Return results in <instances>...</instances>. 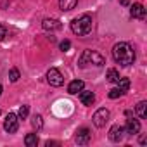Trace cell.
<instances>
[{"label": "cell", "instance_id": "obj_3", "mask_svg": "<svg viewBox=\"0 0 147 147\" xmlns=\"http://www.w3.org/2000/svg\"><path fill=\"white\" fill-rule=\"evenodd\" d=\"M90 64L100 67V66L106 64V61H104V57H102L99 52H95V50H83V54L80 55L78 66H80V67H87V66H90Z\"/></svg>", "mask_w": 147, "mask_h": 147}, {"label": "cell", "instance_id": "obj_10", "mask_svg": "<svg viewBox=\"0 0 147 147\" xmlns=\"http://www.w3.org/2000/svg\"><path fill=\"white\" fill-rule=\"evenodd\" d=\"M42 26H43V30H47V31H55V30H61V28H62V24H61L59 19H43Z\"/></svg>", "mask_w": 147, "mask_h": 147}, {"label": "cell", "instance_id": "obj_14", "mask_svg": "<svg viewBox=\"0 0 147 147\" xmlns=\"http://www.w3.org/2000/svg\"><path fill=\"white\" fill-rule=\"evenodd\" d=\"M78 0H59V7L62 12H67V11H73L76 7Z\"/></svg>", "mask_w": 147, "mask_h": 147}, {"label": "cell", "instance_id": "obj_4", "mask_svg": "<svg viewBox=\"0 0 147 147\" xmlns=\"http://www.w3.org/2000/svg\"><path fill=\"white\" fill-rule=\"evenodd\" d=\"M109 111L106 109V107H100V109H97L95 113H94V125L97 126V128H102V126H106V123L109 121Z\"/></svg>", "mask_w": 147, "mask_h": 147}, {"label": "cell", "instance_id": "obj_8", "mask_svg": "<svg viewBox=\"0 0 147 147\" xmlns=\"http://www.w3.org/2000/svg\"><path fill=\"white\" fill-rule=\"evenodd\" d=\"M123 133H125V128L119 126V125H114V126H111V130H109V140L119 142V140L123 138Z\"/></svg>", "mask_w": 147, "mask_h": 147}, {"label": "cell", "instance_id": "obj_11", "mask_svg": "<svg viewBox=\"0 0 147 147\" xmlns=\"http://www.w3.org/2000/svg\"><path fill=\"white\" fill-rule=\"evenodd\" d=\"M83 87H85V83H83L82 80H73V82L67 85V92H69L71 95H76L78 92L83 90Z\"/></svg>", "mask_w": 147, "mask_h": 147}, {"label": "cell", "instance_id": "obj_17", "mask_svg": "<svg viewBox=\"0 0 147 147\" xmlns=\"http://www.w3.org/2000/svg\"><path fill=\"white\" fill-rule=\"evenodd\" d=\"M106 78H107V82H111V83H118V80L121 78L119 76V73L116 71V69H107V75H106Z\"/></svg>", "mask_w": 147, "mask_h": 147}, {"label": "cell", "instance_id": "obj_27", "mask_svg": "<svg viewBox=\"0 0 147 147\" xmlns=\"http://www.w3.org/2000/svg\"><path fill=\"white\" fill-rule=\"evenodd\" d=\"M0 95H2V85H0Z\"/></svg>", "mask_w": 147, "mask_h": 147}, {"label": "cell", "instance_id": "obj_15", "mask_svg": "<svg viewBox=\"0 0 147 147\" xmlns=\"http://www.w3.org/2000/svg\"><path fill=\"white\" fill-rule=\"evenodd\" d=\"M135 113H137V116H138L140 119H145V118H147V102H145V100L138 102L137 107H135Z\"/></svg>", "mask_w": 147, "mask_h": 147}, {"label": "cell", "instance_id": "obj_26", "mask_svg": "<svg viewBox=\"0 0 147 147\" xmlns=\"http://www.w3.org/2000/svg\"><path fill=\"white\" fill-rule=\"evenodd\" d=\"M121 4H123V5H128V4H130V0H121Z\"/></svg>", "mask_w": 147, "mask_h": 147}, {"label": "cell", "instance_id": "obj_6", "mask_svg": "<svg viewBox=\"0 0 147 147\" xmlns=\"http://www.w3.org/2000/svg\"><path fill=\"white\" fill-rule=\"evenodd\" d=\"M47 82H49L52 87H61V85L64 83V78H62V75H61L59 69L50 67V69L47 71Z\"/></svg>", "mask_w": 147, "mask_h": 147}, {"label": "cell", "instance_id": "obj_13", "mask_svg": "<svg viewBox=\"0 0 147 147\" xmlns=\"http://www.w3.org/2000/svg\"><path fill=\"white\" fill-rule=\"evenodd\" d=\"M80 100L83 102V106H92L94 100H95V95H94V92L82 90V92H80Z\"/></svg>", "mask_w": 147, "mask_h": 147}, {"label": "cell", "instance_id": "obj_18", "mask_svg": "<svg viewBox=\"0 0 147 147\" xmlns=\"http://www.w3.org/2000/svg\"><path fill=\"white\" fill-rule=\"evenodd\" d=\"M118 88L125 94V92L130 88V80H128V78H119V80H118Z\"/></svg>", "mask_w": 147, "mask_h": 147}, {"label": "cell", "instance_id": "obj_1", "mask_svg": "<svg viewBox=\"0 0 147 147\" xmlns=\"http://www.w3.org/2000/svg\"><path fill=\"white\" fill-rule=\"evenodd\" d=\"M113 57H114V61H116L118 64H121V66H130V64H133V61H135V52H133V49H131L130 43L119 42V43H116V45L113 47Z\"/></svg>", "mask_w": 147, "mask_h": 147}, {"label": "cell", "instance_id": "obj_9", "mask_svg": "<svg viewBox=\"0 0 147 147\" xmlns=\"http://www.w3.org/2000/svg\"><path fill=\"white\" fill-rule=\"evenodd\" d=\"M125 131H126V133H131V135L138 133V131H140V121H138V119H133V118L126 119V126H125Z\"/></svg>", "mask_w": 147, "mask_h": 147}, {"label": "cell", "instance_id": "obj_5", "mask_svg": "<svg viewBox=\"0 0 147 147\" xmlns=\"http://www.w3.org/2000/svg\"><path fill=\"white\" fill-rule=\"evenodd\" d=\"M18 128H19V116L14 114V113H9L5 121H4V130L7 133H16Z\"/></svg>", "mask_w": 147, "mask_h": 147}, {"label": "cell", "instance_id": "obj_21", "mask_svg": "<svg viewBox=\"0 0 147 147\" xmlns=\"http://www.w3.org/2000/svg\"><path fill=\"white\" fill-rule=\"evenodd\" d=\"M28 113H30V107H28V106H21L19 111H18V116H19L21 119H24V118L28 116Z\"/></svg>", "mask_w": 147, "mask_h": 147}, {"label": "cell", "instance_id": "obj_7", "mask_svg": "<svg viewBox=\"0 0 147 147\" xmlns=\"http://www.w3.org/2000/svg\"><path fill=\"white\" fill-rule=\"evenodd\" d=\"M90 137H92V133H90L88 128H80V130L76 131V135H75V138H76V142H78L80 145H87V144L90 142Z\"/></svg>", "mask_w": 147, "mask_h": 147}, {"label": "cell", "instance_id": "obj_2", "mask_svg": "<svg viewBox=\"0 0 147 147\" xmlns=\"http://www.w3.org/2000/svg\"><path fill=\"white\" fill-rule=\"evenodd\" d=\"M71 31L78 35V36H85L92 31V18L90 16H82V18H76L71 21Z\"/></svg>", "mask_w": 147, "mask_h": 147}, {"label": "cell", "instance_id": "obj_23", "mask_svg": "<svg viewBox=\"0 0 147 147\" xmlns=\"http://www.w3.org/2000/svg\"><path fill=\"white\" fill-rule=\"evenodd\" d=\"M59 47H61V50H62V52H67V50L71 49V42H69V40H62Z\"/></svg>", "mask_w": 147, "mask_h": 147}, {"label": "cell", "instance_id": "obj_19", "mask_svg": "<svg viewBox=\"0 0 147 147\" xmlns=\"http://www.w3.org/2000/svg\"><path fill=\"white\" fill-rule=\"evenodd\" d=\"M31 125H33V128L40 130V128L43 126V118H42L40 114H35V116H33V119H31Z\"/></svg>", "mask_w": 147, "mask_h": 147}, {"label": "cell", "instance_id": "obj_16", "mask_svg": "<svg viewBox=\"0 0 147 147\" xmlns=\"http://www.w3.org/2000/svg\"><path fill=\"white\" fill-rule=\"evenodd\" d=\"M24 144H26L28 147H36V145H38V135H36V133H28V135L24 137Z\"/></svg>", "mask_w": 147, "mask_h": 147}, {"label": "cell", "instance_id": "obj_22", "mask_svg": "<svg viewBox=\"0 0 147 147\" xmlns=\"http://www.w3.org/2000/svg\"><path fill=\"white\" fill-rule=\"evenodd\" d=\"M119 95H123V92L116 87V88H113V90H109V99H118Z\"/></svg>", "mask_w": 147, "mask_h": 147}, {"label": "cell", "instance_id": "obj_24", "mask_svg": "<svg viewBox=\"0 0 147 147\" xmlns=\"http://www.w3.org/2000/svg\"><path fill=\"white\" fill-rule=\"evenodd\" d=\"M5 36H7V30H5L4 24H0V40H4Z\"/></svg>", "mask_w": 147, "mask_h": 147}, {"label": "cell", "instance_id": "obj_20", "mask_svg": "<svg viewBox=\"0 0 147 147\" xmlns=\"http://www.w3.org/2000/svg\"><path fill=\"white\" fill-rule=\"evenodd\" d=\"M9 80H11V82H18V80H19V71H18L16 67H12V69L9 71Z\"/></svg>", "mask_w": 147, "mask_h": 147}, {"label": "cell", "instance_id": "obj_25", "mask_svg": "<svg viewBox=\"0 0 147 147\" xmlns=\"http://www.w3.org/2000/svg\"><path fill=\"white\" fill-rule=\"evenodd\" d=\"M145 142H147V137H145V135H142V137H140V144H145Z\"/></svg>", "mask_w": 147, "mask_h": 147}, {"label": "cell", "instance_id": "obj_12", "mask_svg": "<svg viewBox=\"0 0 147 147\" xmlns=\"http://www.w3.org/2000/svg\"><path fill=\"white\" fill-rule=\"evenodd\" d=\"M130 14L131 18H137V19H144L145 18V9L142 4H133L131 9H130Z\"/></svg>", "mask_w": 147, "mask_h": 147}]
</instances>
